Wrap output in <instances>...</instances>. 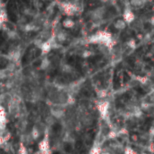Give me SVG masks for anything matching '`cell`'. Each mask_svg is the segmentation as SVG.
Masks as SVG:
<instances>
[{
	"label": "cell",
	"mask_w": 154,
	"mask_h": 154,
	"mask_svg": "<svg viewBox=\"0 0 154 154\" xmlns=\"http://www.w3.org/2000/svg\"><path fill=\"white\" fill-rule=\"evenodd\" d=\"M91 55H92V52H91L90 51H88V50L84 51V52H83V54H82L83 58H88V57L91 56Z\"/></svg>",
	"instance_id": "16"
},
{
	"label": "cell",
	"mask_w": 154,
	"mask_h": 154,
	"mask_svg": "<svg viewBox=\"0 0 154 154\" xmlns=\"http://www.w3.org/2000/svg\"><path fill=\"white\" fill-rule=\"evenodd\" d=\"M123 19L127 23V24H131L134 22L135 20V15L134 14V12L129 9V8H125L123 14Z\"/></svg>",
	"instance_id": "4"
},
{
	"label": "cell",
	"mask_w": 154,
	"mask_h": 154,
	"mask_svg": "<svg viewBox=\"0 0 154 154\" xmlns=\"http://www.w3.org/2000/svg\"><path fill=\"white\" fill-rule=\"evenodd\" d=\"M54 36H55L57 42H59L60 43H61V42H64L67 40V38H68V33L65 32L63 30H59V31L56 32V34H55Z\"/></svg>",
	"instance_id": "7"
},
{
	"label": "cell",
	"mask_w": 154,
	"mask_h": 154,
	"mask_svg": "<svg viewBox=\"0 0 154 154\" xmlns=\"http://www.w3.org/2000/svg\"><path fill=\"white\" fill-rule=\"evenodd\" d=\"M59 7L60 9V11L65 14L68 16H72L74 15L79 8H78V5L74 4V3H60L59 4Z\"/></svg>",
	"instance_id": "2"
},
{
	"label": "cell",
	"mask_w": 154,
	"mask_h": 154,
	"mask_svg": "<svg viewBox=\"0 0 154 154\" xmlns=\"http://www.w3.org/2000/svg\"><path fill=\"white\" fill-rule=\"evenodd\" d=\"M6 33H7V37H8L9 39L15 40V39L18 38V34H17V32H15L14 31H7Z\"/></svg>",
	"instance_id": "15"
},
{
	"label": "cell",
	"mask_w": 154,
	"mask_h": 154,
	"mask_svg": "<svg viewBox=\"0 0 154 154\" xmlns=\"http://www.w3.org/2000/svg\"><path fill=\"white\" fill-rule=\"evenodd\" d=\"M20 57H21V51L19 49H14L8 53L6 58L13 62H16L20 59Z\"/></svg>",
	"instance_id": "5"
},
{
	"label": "cell",
	"mask_w": 154,
	"mask_h": 154,
	"mask_svg": "<svg viewBox=\"0 0 154 154\" xmlns=\"http://www.w3.org/2000/svg\"><path fill=\"white\" fill-rule=\"evenodd\" d=\"M75 25V22L74 20H72L71 18L68 17L66 19H64L62 21V26L66 29H70V28H73Z\"/></svg>",
	"instance_id": "10"
},
{
	"label": "cell",
	"mask_w": 154,
	"mask_h": 154,
	"mask_svg": "<svg viewBox=\"0 0 154 154\" xmlns=\"http://www.w3.org/2000/svg\"><path fill=\"white\" fill-rule=\"evenodd\" d=\"M50 64H51L50 60H49L48 58H43V60H42V62H41L40 68H41L42 69H46L50 66Z\"/></svg>",
	"instance_id": "13"
},
{
	"label": "cell",
	"mask_w": 154,
	"mask_h": 154,
	"mask_svg": "<svg viewBox=\"0 0 154 154\" xmlns=\"http://www.w3.org/2000/svg\"><path fill=\"white\" fill-rule=\"evenodd\" d=\"M106 13V9L104 6H99L95 8L91 13H90V18L94 22H99L102 21L103 18L105 17Z\"/></svg>",
	"instance_id": "3"
},
{
	"label": "cell",
	"mask_w": 154,
	"mask_h": 154,
	"mask_svg": "<svg viewBox=\"0 0 154 154\" xmlns=\"http://www.w3.org/2000/svg\"><path fill=\"white\" fill-rule=\"evenodd\" d=\"M150 23H151V24L154 26V15H152L151 18H150Z\"/></svg>",
	"instance_id": "17"
},
{
	"label": "cell",
	"mask_w": 154,
	"mask_h": 154,
	"mask_svg": "<svg viewBox=\"0 0 154 154\" xmlns=\"http://www.w3.org/2000/svg\"><path fill=\"white\" fill-rule=\"evenodd\" d=\"M114 25H115V28H116V30L121 31V30H125V29L126 28L127 23H126L124 19H118V20L116 21V23H115Z\"/></svg>",
	"instance_id": "9"
},
{
	"label": "cell",
	"mask_w": 154,
	"mask_h": 154,
	"mask_svg": "<svg viewBox=\"0 0 154 154\" xmlns=\"http://www.w3.org/2000/svg\"><path fill=\"white\" fill-rule=\"evenodd\" d=\"M0 20H1V24L7 23V14L4 8H2L0 11Z\"/></svg>",
	"instance_id": "12"
},
{
	"label": "cell",
	"mask_w": 154,
	"mask_h": 154,
	"mask_svg": "<svg viewBox=\"0 0 154 154\" xmlns=\"http://www.w3.org/2000/svg\"><path fill=\"white\" fill-rule=\"evenodd\" d=\"M88 43L98 44V45H106L109 48H112L115 45V42L113 40V36L110 32L106 31H99L95 34L89 36L87 39Z\"/></svg>",
	"instance_id": "1"
},
{
	"label": "cell",
	"mask_w": 154,
	"mask_h": 154,
	"mask_svg": "<svg viewBox=\"0 0 154 154\" xmlns=\"http://www.w3.org/2000/svg\"><path fill=\"white\" fill-rule=\"evenodd\" d=\"M101 154H111V153H110V152H101Z\"/></svg>",
	"instance_id": "18"
},
{
	"label": "cell",
	"mask_w": 154,
	"mask_h": 154,
	"mask_svg": "<svg viewBox=\"0 0 154 154\" xmlns=\"http://www.w3.org/2000/svg\"><path fill=\"white\" fill-rule=\"evenodd\" d=\"M147 2H148V0H130V4L133 6H134L135 8L143 7Z\"/></svg>",
	"instance_id": "11"
},
{
	"label": "cell",
	"mask_w": 154,
	"mask_h": 154,
	"mask_svg": "<svg viewBox=\"0 0 154 154\" xmlns=\"http://www.w3.org/2000/svg\"><path fill=\"white\" fill-rule=\"evenodd\" d=\"M126 45H127V47H128L129 49H131V50H135V48H136V42H135L134 39L131 38V39H129V40L126 42Z\"/></svg>",
	"instance_id": "14"
},
{
	"label": "cell",
	"mask_w": 154,
	"mask_h": 154,
	"mask_svg": "<svg viewBox=\"0 0 154 154\" xmlns=\"http://www.w3.org/2000/svg\"><path fill=\"white\" fill-rule=\"evenodd\" d=\"M52 49V45H51V39L49 41H46L43 42V44L42 45L41 47V50H42V54H47L51 51V50Z\"/></svg>",
	"instance_id": "8"
},
{
	"label": "cell",
	"mask_w": 154,
	"mask_h": 154,
	"mask_svg": "<svg viewBox=\"0 0 154 154\" xmlns=\"http://www.w3.org/2000/svg\"><path fill=\"white\" fill-rule=\"evenodd\" d=\"M98 110H99V113H100V115L102 116L103 119H106V116H108L109 104H108L107 102L101 103V104L98 106Z\"/></svg>",
	"instance_id": "6"
}]
</instances>
